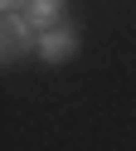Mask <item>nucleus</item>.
Here are the masks:
<instances>
[{"mask_svg": "<svg viewBox=\"0 0 136 151\" xmlns=\"http://www.w3.org/2000/svg\"><path fill=\"white\" fill-rule=\"evenodd\" d=\"M29 49H39V29L29 24L24 10H5L0 15V54H5V63H15Z\"/></svg>", "mask_w": 136, "mask_h": 151, "instance_id": "nucleus-1", "label": "nucleus"}, {"mask_svg": "<svg viewBox=\"0 0 136 151\" xmlns=\"http://www.w3.org/2000/svg\"><path fill=\"white\" fill-rule=\"evenodd\" d=\"M39 59H44V63H63V59H73V54H78V29H73V24H54V29H44V34H39Z\"/></svg>", "mask_w": 136, "mask_h": 151, "instance_id": "nucleus-2", "label": "nucleus"}, {"mask_svg": "<svg viewBox=\"0 0 136 151\" xmlns=\"http://www.w3.org/2000/svg\"><path fill=\"white\" fill-rule=\"evenodd\" d=\"M24 15H29V24L44 34V29H54V24H63V0H24Z\"/></svg>", "mask_w": 136, "mask_h": 151, "instance_id": "nucleus-3", "label": "nucleus"}, {"mask_svg": "<svg viewBox=\"0 0 136 151\" xmlns=\"http://www.w3.org/2000/svg\"><path fill=\"white\" fill-rule=\"evenodd\" d=\"M5 10H24V0H5Z\"/></svg>", "mask_w": 136, "mask_h": 151, "instance_id": "nucleus-4", "label": "nucleus"}]
</instances>
